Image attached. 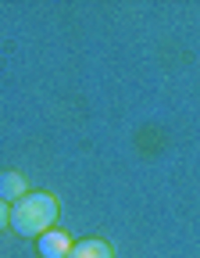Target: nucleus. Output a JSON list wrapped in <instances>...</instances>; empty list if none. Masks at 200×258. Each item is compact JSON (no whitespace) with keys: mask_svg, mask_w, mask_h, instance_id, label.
<instances>
[{"mask_svg":"<svg viewBox=\"0 0 200 258\" xmlns=\"http://www.w3.org/2000/svg\"><path fill=\"white\" fill-rule=\"evenodd\" d=\"M68 258H111V247L104 240H79V244H72Z\"/></svg>","mask_w":200,"mask_h":258,"instance_id":"nucleus-4","label":"nucleus"},{"mask_svg":"<svg viewBox=\"0 0 200 258\" xmlns=\"http://www.w3.org/2000/svg\"><path fill=\"white\" fill-rule=\"evenodd\" d=\"M36 247H40L43 258H68L72 254V237L64 233V230H47Z\"/></svg>","mask_w":200,"mask_h":258,"instance_id":"nucleus-2","label":"nucleus"},{"mask_svg":"<svg viewBox=\"0 0 200 258\" xmlns=\"http://www.w3.org/2000/svg\"><path fill=\"white\" fill-rule=\"evenodd\" d=\"M54 219H57V201L50 194H25L11 208V226L22 237H43L47 230H54Z\"/></svg>","mask_w":200,"mask_h":258,"instance_id":"nucleus-1","label":"nucleus"},{"mask_svg":"<svg viewBox=\"0 0 200 258\" xmlns=\"http://www.w3.org/2000/svg\"><path fill=\"white\" fill-rule=\"evenodd\" d=\"M11 222V208H8V201H0V230Z\"/></svg>","mask_w":200,"mask_h":258,"instance_id":"nucleus-5","label":"nucleus"},{"mask_svg":"<svg viewBox=\"0 0 200 258\" xmlns=\"http://www.w3.org/2000/svg\"><path fill=\"white\" fill-rule=\"evenodd\" d=\"M25 176L22 172H0V201H22L25 198Z\"/></svg>","mask_w":200,"mask_h":258,"instance_id":"nucleus-3","label":"nucleus"}]
</instances>
